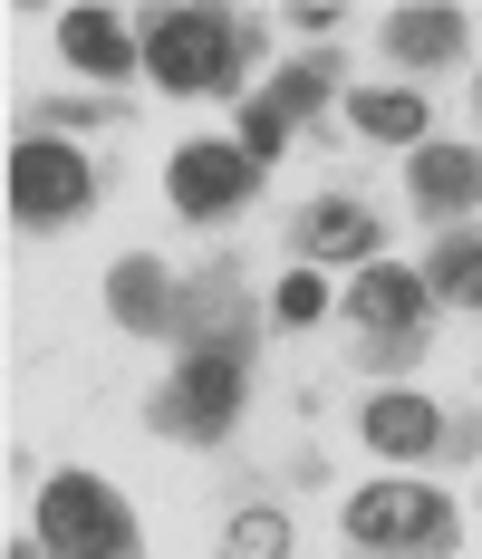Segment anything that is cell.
<instances>
[{
    "mask_svg": "<svg viewBox=\"0 0 482 559\" xmlns=\"http://www.w3.org/2000/svg\"><path fill=\"white\" fill-rule=\"evenodd\" d=\"M145 78L174 87V97H232L242 68L261 58V29L242 10H213V0H184V10H155L145 29Z\"/></svg>",
    "mask_w": 482,
    "mask_h": 559,
    "instance_id": "1",
    "label": "cell"
},
{
    "mask_svg": "<svg viewBox=\"0 0 482 559\" xmlns=\"http://www.w3.org/2000/svg\"><path fill=\"white\" fill-rule=\"evenodd\" d=\"M348 357L357 367H376V377H405V367H425L434 347V289L425 271H405V261H367V271L348 280Z\"/></svg>",
    "mask_w": 482,
    "mask_h": 559,
    "instance_id": "2",
    "label": "cell"
},
{
    "mask_svg": "<svg viewBox=\"0 0 482 559\" xmlns=\"http://www.w3.org/2000/svg\"><path fill=\"white\" fill-rule=\"evenodd\" d=\"M338 531H348L357 559H444L454 540H463L454 502H444L434 483H415V473H386V483H367V492H348Z\"/></svg>",
    "mask_w": 482,
    "mask_h": 559,
    "instance_id": "3",
    "label": "cell"
},
{
    "mask_svg": "<svg viewBox=\"0 0 482 559\" xmlns=\"http://www.w3.org/2000/svg\"><path fill=\"white\" fill-rule=\"evenodd\" d=\"M39 550L49 559H145V531L107 473H49L39 483Z\"/></svg>",
    "mask_w": 482,
    "mask_h": 559,
    "instance_id": "4",
    "label": "cell"
},
{
    "mask_svg": "<svg viewBox=\"0 0 482 559\" xmlns=\"http://www.w3.org/2000/svg\"><path fill=\"white\" fill-rule=\"evenodd\" d=\"M242 395H251V357H174V377L155 386L145 425L164 444H222L232 415H242Z\"/></svg>",
    "mask_w": 482,
    "mask_h": 559,
    "instance_id": "5",
    "label": "cell"
},
{
    "mask_svg": "<svg viewBox=\"0 0 482 559\" xmlns=\"http://www.w3.org/2000/svg\"><path fill=\"white\" fill-rule=\"evenodd\" d=\"M87 203H97V165H87L68 135H20V145H10V213L30 231L78 223Z\"/></svg>",
    "mask_w": 482,
    "mask_h": 559,
    "instance_id": "6",
    "label": "cell"
},
{
    "mask_svg": "<svg viewBox=\"0 0 482 559\" xmlns=\"http://www.w3.org/2000/svg\"><path fill=\"white\" fill-rule=\"evenodd\" d=\"M174 337H184V357H251V289L232 261L184 280V299H174Z\"/></svg>",
    "mask_w": 482,
    "mask_h": 559,
    "instance_id": "7",
    "label": "cell"
},
{
    "mask_svg": "<svg viewBox=\"0 0 482 559\" xmlns=\"http://www.w3.org/2000/svg\"><path fill=\"white\" fill-rule=\"evenodd\" d=\"M251 183H261V165L222 135V145H184L174 165H164V193H174V213L184 223H232L242 203H251Z\"/></svg>",
    "mask_w": 482,
    "mask_h": 559,
    "instance_id": "8",
    "label": "cell"
},
{
    "mask_svg": "<svg viewBox=\"0 0 482 559\" xmlns=\"http://www.w3.org/2000/svg\"><path fill=\"white\" fill-rule=\"evenodd\" d=\"M405 203L434 213V223L482 213V145H415L405 155Z\"/></svg>",
    "mask_w": 482,
    "mask_h": 559,
    "instance_id": "9",
    "label": "cell"
},
{
    "mask_svg": "<svg viewBox=\"0 0 482 559\" xmlns=\"http://www.w3.org/2000/svg\"><path fill=\"white\" fill-rule=\"evenodd\" d=\"M357 435H367L386 463H405V473H415V463H434V453H444V405H434V395H415V386H386L367 415H357Z\"/></svg>",
    "mask_w": 482,
    "mask_h": 559,
    "instance_id": "10",
    "label": "cell"
},
{
    "mask_svg": "<svg viewBox=\"0 0 482 559\" xmlns=\"http://www.w3.org/2000/svg\"><path fill=\"white\" fill-rule=\"evenodd\" d=\"M174 299H184V280L164 271L155 251H126L107 271V319L126 337H174Z\"/></svg>",
    "mask_w": 482,
    "mask_h": 559,
    "instance_id": "11",
    "label": "cell"
},
{
    "mask_svg": "<svg viewBox=\"0 0 482 559\" xmlns=\"http://www.w3.org/2000/svg\"><path fill=\"white\" fill-rule=\"evenodd\" d=\"M58 58H68V68H87L97 87H116V78H136V68H145V39H136L116 10H87V0H78V10H58Z\"/></svg>",
    "mask_w": 482,
    "mask_h": 559,
    "instance_id": "12",
    "label": "cell"
},
{
    "mask_svg": "<svg viewBox=\"0 0 482 559\" xmlns=\"http://www.w3.org/2000/svg\"><path fill=\"white\" fill-rule=\"evenodd\" d=\"M290 251H299V271H328V261H357V271H367V261H376V213H367V203H348V193H328V203L299 213Z\"/></svg>",
    "mask_w": 482,
    "mask_h": 559,
    "instance_id": "13",
    "label": "cell"
},
{
    "mask_svg": "<svg viewBox=\"0 0 482 559\" xmlns=\"http://www.w3.org/2000/svg\"><path fill=\"white\" fill-rule=\"evenodd\" d=\"M463 29H473V20H463L454 0H405V10H386L376 39H386L396 68H454V58H463Z\"/></svg>",
    "mask_w": 482,
    "mask_h": 559,
    "instance_id": "14",
    "label": "cell"
},
{
    "mask_svg": "<svg viewBox=\"0 0 482 559\" xmlns=\"http://www.w3.org/2000/svg\"><path fill=\"white\" fill-rule=\"evenodd\" d=\"M328 97H348V58H338V49H309V58H290V68H280V78L261 87V107L280 116L290 135H299V126H309V116H319Z\"/></svg>",
    "mask_w": 482,
    "mask_h": 559,
    "instance_id": "15",
    "label": "cell"
},
{
    "mask_svg": "<svg viewBox=\"0 0 482 559\" xmlns=\"http://www.w3.org/2000/svg\"><path fill=\"white\" fill-rule=\"evenodd\" d=\"M425 116L434 107L415 97V87H348V126H357L367 145H405V155H415V145H434Z\"/></svg>",
    "mask_w": 482,
    "mask_h": 559,
    "instance_id": "16",
    "label": "cell"
},
{
    "mask_svg": "<svg viewBox=\"0 0 482 559\" xmlns=\"http://www.w3.org/2000/svg\"><path fill=\"white\" fill-rule=\"evenodd\" d=\"M425 289H434V309H482V231L473 223H454L425 251Z\"/></svg>",
    "mask_w": 482,
    "mask_h": 559,
    "instance_id": "17",
    "label": "cell"
},
{
    "mask_svg": "<svg viewBox=\"0 0 482 559\" xmlns=\"http://www.w3.org/2000/svg\"><path fill=\"white\" fill-rule=\"evenodd\" d=\"M222 559H290V521H280V511H232V521H222Z\"/></svg>",
    "mask_w": 482,
    "mask_h": 559,
    "instance_id": "18",
    "label": "cell"
},
{
    "mask_svg": "<svg viewBox=\"0 0 482 559\" xmlns=\"http://www.w3.org/2000/svg\"><path fill=\"white\" fill-rule=\"evenodd\" d=\"M270 319H280V329H319L328 319V280L319 271H290L280 289H270Z\"/></svg>",
    "mask_w": 482,
    "mask_h": 559,
    "instance_id": "19",
    "label": "cell"
},
{
    "mask_svg": "<svg viewBox=\"0 0 482 559\" xmlns=\"http://www.w3.org/2000/svg\"><path fill=\"white\" fill-rule=\"evenodd\" d=\"M232 145H242L251 165H280V155H290V126H280V116H270L261 97H251V107H242V135H232Z\"/></svg>",
    "mask_w": 482,
    "mask_h": 559,
    "instance_id": "20",
    "label": "cell"
},
{
    "mask_svg": "<svg viewBox=\"0 0 482 559\" xmlns=\"http://www.w3.org/2000/svg\"><path fill=\"white\" fill-rule=\"evenodd\" d=\"M30 116H39V135H78V126H107L116 107H87V97H39Z\"/></svg>",
    "mask_w": 482,
    "mask_h": 559,
    "instance_id": "21",
    "label": "cell"
},
{
    "mask_svg": "<svg viewBox=\"0 0 482 559\" xmlns=\"http://www.w3.org/2000/svg\"><path fill=\"white\" fill-rule=\"evenodd\" d=\"M482 453V425L473 415H444V453H434V463H473Z\"/></svg>",
    "mask_w": 482,
    "mask_h": 559,
    "instance_id": "22",
    "label": "cell"
},
{
    "mask_svg": "<svg viewBox=\"0 0 482 559\" xmlns=\"http://www.w3.org/2000/svg\"><path fill=\"white\" fill-rule=\"evenodd\" d=\"M10 559H49V550H39V531H30V540H10Z\"/></svg>",
    "mask_w": 482,
    "mask_h": 559,
    "instance_id": "23",
    "label": "cell"
}]
</instances>
